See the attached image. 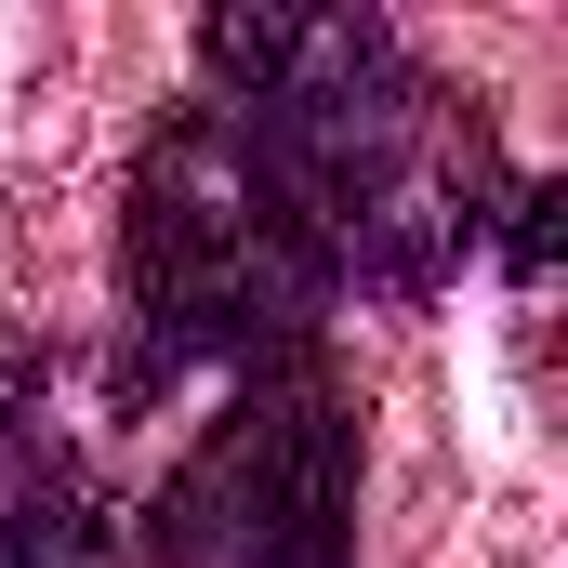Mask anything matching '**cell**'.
I'll return each mask as SVG.
<instances>
[{
    "mask_svg": "<svg viewBox=\"0 0 568 568\" xmlns=\"http://www.w3.org/2000/svg\"><path fill=\"white\" fill-rule=\"evenodd\" d=\"M199 67L239 133L278 159V185L304 199V225L331 239L344 304H410L436 291L476 239H489V133L410 67V40L384 13H212L199 27Z\"/></svg>",
    "mask_w": 568,
    "mask_h": 568,
    "instance_id": "6da1fadb",
    "label": "cell"
},
{
    "mask_svg": "<svg viewBox=\"0 0 568 568\" xmlns=\"http://www.w3.org/2000/svg\"><path fill=\"white\" fill-rule=\"evenodd\" d=\"M120 291L145 331V384L185 357L225 371H278L317 357V331L344 317V265L278 185V159L239 133L225 106H172L159 145L133 159V212H120Z\"/></svg>",
    "mask_w": 568,
    "mask_h": 568,
    "instance_id": "7a4b0ae2",
    "label": "cell"
},
{
    "mask_svg": "<svg viewBox=\"0 0 568 568\" xmlns=\"http://www.w3.org/2000/svg\"><path fill=\"white\" fill-rule=\"evenodd\" d=\"M145 568H357V397L317 357L239 371L145 503Z\"/></svg>",
    "mask_w": 568,
    "mask_h": 568,
    "instance_id": "3957f363",
    "label": "cell"
},
{
    "mask_svg": "<svg viewBox=\"0 0 568 568\" xmlns=\"http://www.w3.org/2000/svg\"><path fill=\"white\" fill-rule=\"evenodd\" d=\"M93 556H106L93 476L40 410V357L0 344V568H93Z\"/></svg>",
    "mask_w": 568,
    "mask_h": 568,
    "instance_id": "277c9868",
    "label": "cell"
}]
</instances>
